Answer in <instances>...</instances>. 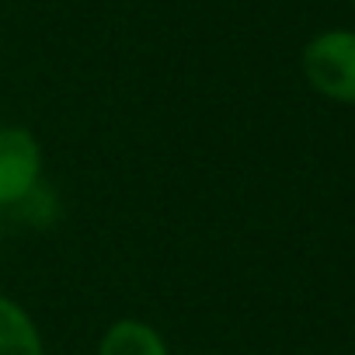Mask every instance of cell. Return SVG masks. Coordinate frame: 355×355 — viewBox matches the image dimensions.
<instances>
[{"label":"cell","instance_id":"cell-4","mask_svg":"<svg viewBox=\"0 0 355 355\" xmlns=\"http://www.w3.org/2000/svg\"><path fill=\"white\" fill-rule=\"evenodd\" d=\"M0 355H42L35 320L8 296H0Z\"/></svg>","mask_w":355,"mask_h":355},{"label":"cell","instance_id":"cell-3","mask_svg":"<svg viewBox=\"0 0 355 355\" xmlns=\"http://www.w3.org/2000/svg\"><path fill=\"white\" fill-rule=\"evenodd\" d=\"M98 355H171L164 334L150 327L146 320H115L98 345Z\"/></svg>","mask_w":355,"mask_h":355},{"label":"cell","instance_id":"cell-2","mask_svg":"<svg viewBox=\"0 0 355 355\" xmlns=\"http://www.w3.org/2000/svg\"><path fill=\"white\" fill-rule=\"evenodd\" d=\"M42 174V150L28 129L4 125L0 129V209L18 206L32 196Z\"/></svg>","mask_w":355,"mask_h":355},{"label":"cell","instance_id":"cell-1","mask_svg":"<svg viewBox=\"0 0 355 355\" xmlns=\"http://www.w3.org/2000/svg\"><path fill=\"white\" fill-rule=\"evenodd\" d=\"M303 77L317 94L355 105V32L331 28L313 35L303 49Z\"/></svg>","mask_w":355,"mask_h":355},{"label":"cell","instance_id":"cell-5","mask_svg":"<svg viewBox=\"0 0 355 355\" xmlns=\"http://www.w3.org/2000/svg\"><path fill=\"white\" fill-rule=\"evenodd\" d=\"M352 4H355V0H352Z\"/></svg>","mask_w":355,"mask_h":355}]
</instances>
